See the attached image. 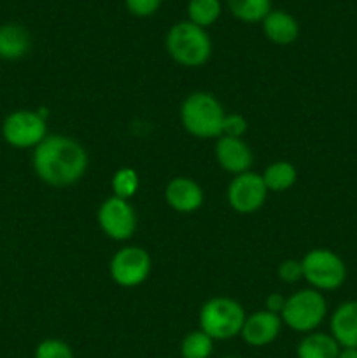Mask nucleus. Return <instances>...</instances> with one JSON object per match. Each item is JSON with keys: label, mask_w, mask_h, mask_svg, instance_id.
Here are the masks:
<instances>
[{"label": "nucleus", "mask_w": 357, "mask_h": 358, "mask_svg": "<svg viewBox=\"0 0 357 358\" xmlns=\"http://www.w3.org/2000/svg\"><path fill=\"white\" fill-rule=\"evenodd\" d=\"M224 108L214 94L205 91L191 93L181 107L182 126L196 138H219L223 136Z\"/></svg>", "instance_id": "nucleus-2"}, {"label": "nucleus", "mask_w": 357, "mask_h": 358, "mask_svg": "<svg viewBox=\"0 0 357 358\" xmlns=\"http://www.w3.org/2000/svg\"><path fill=\"white\" fill-rule=\"evenodd\" d=\"M167 51L175 63L182 66H202L212 55V41L205 28L191 21H178L167 34Z\"/></svg>", "instance_id": "nucleus-3"}, {"label": "nucleus", "mask_w": 357, "mask_h": 358, "mask_svg": "<svg viewBox=\"0 0 357 358\" xmlns=\"http://www.w3.org/2000/svg\"><path fill=\"white\" fill-rule=\"evenodd\" d=\"M163 0H125L126 9L136 17H149L158 13Z\"/></svg>", "instance_id": "nucleus-25"}, {"label": "nucleus", "mask_w": 357, "mask_h": 358, "mask_svg": "<svg viewBox=\"0 0 357 358\" xmlns=\"http://www.w3.org/2000/svg\"><path fill=\"white\" fill-rule=\"evenodd\" d=\"M35 175L52 187L77 184L88 170V154L76 140L63 135H49L34 149Z\"/></svg>", "instance_id": "nucleus-1"}, {"label": "nucleus", "mask_w": 357, "mask_h": 358, "mask_svg": "<svg viewBox=\"0 0 357 358\" xmlns=\"http://www.w3.org/2000/svg\"><path fill=\"white\" fill-rule=\"evenodd\" d=\"M276 273H279V278L284 283H296L303 278V266H301V261L287 259V261H284L279 266V271Z\"/></svg>", "instance_id": "nucleus-26"}, {"label": "nucleus", "mask_w": 357, "mask_h": 358, "mask_svg": "<svg viewBox=\"0 0 357 358\" xmlns=\"http://www.w3.org/2000/svg\"><path fill=\"white\" fill-rule=\"evenodd\" d=\"M245 318V311L238 301L214 297L200 310V329L212 339L226 341L240 334Z\"/></svg>", "instance_id": "nucleus-4"}, {"label": "nucleus", "mask_w": 357, "mask_h": 358, "mask_svg": "<svg viewBox=\"0 0 357 358\" xmlns=\"http://www.w3.org/2000/svg\"><path fill=\"white\" fill-rule=\"evenodd\" d=\"M286 297L280 296V294H270V296L266 297V311L280 315L282 313L284 306H286Z\"/></svg>", "instance_id": "nucleus-27"}, {"label": "nucleus", "mask_w": 357, "mask_h": 358, "mask_svg": "<svg viewBox=\"0 0 357 358\" xmlns=\"http://www.w3.org/2000/svg\"><path fill=\"white\" fill-rule=\"evenodd\" d=\"M214 352V339L205 332L192 331L182 339L181 355L182 358H210Z\"/></svg>", "instance_id": "nucleus-21"}, {"label": "nucleus", "mask_w": 357, "mask_h": 358, "mask_svg": "<svg viewBox=\"0 0 357 358\" xmlns=\"http://www.w3.org/2000/svg\"><path fill=\"white\" fill-rule=\"evenodd\" d=\"M303 278L315 290H336L345 283L346 264L329 248H314L301 259Z\"/></svg>", "instance_id": "nucleus-6"}, {"label": "nucleus", "mask_w": 357, "mask_h": 358, "mask_svg": "<svg viewBox=\"0 0 357 358\" xmlns=\"http://www.w3.org/2000/svg\"><path fill=\"white\" fill-rule=\"evenodd\" d=\"M98 224L108 238L115 241H125L130 240L135 233L136 213L128 199L111 196L98 208Z\"/></svg>", "instance_id": "nucleus-9"}, {"label": "nucleus", "mask_w": 357, "mask_h": 358, "mask_svg": "<svg viewBox=\"0 0 357 358\" xmlns=\"http://www.w3.org/2000/svg\"><path fill=\"white\" fill-rule=\"evenodd\" d=\"M328 315V303L322 292L315 289L298 290L287 297L280 318L282 324L296 332H314Z\"/></svg>", "instance_id": "nucleus-5"}, {"label": "nucleus", "mask_w": 357, "mask_h": 358, "mask_svg": "<svg viewBox=\"0 0 357 358\" xmlns=\"http://www.w3.org/2000/svg\"><path fill=\"white\" fill-rule=\"evenodd\" d=\"M164 199L178 213H192L203 205V191L192 178L175 177L164 189Z\"/></svg>", "instance_id": "nucleus-13"}, {"label": "nucleus", "mask_w": 357, "mask_h": 358, "mask_svg": "<svg viewBox=\"0 0 357 358\" xmlns=\"http://www.w3.org/2000/svg\"><path fill=\"white\" fill-rule=\"evenodd\" d=\"M268 196L262 175L254 171L234 175L233 182L227 187V203L238 213H254L262 208Z\"/></svg>", "instance_id": "nucleus-10"}, {"label": "nucleus", "mask_w": 357, "mask_h": 358, "mask_svg": "<svg viewBox=\"0 0 357 358\" xmlns=\"http://www.w3.org/2000/svg\"><path fill=\"white\" fill-rule=\"evenodd\" d=\"M262 31L273 44L289 45L300 35V24L293 14L286 13V10H272L262 20Z\"/></svg>", "instance_id": "nucleus-15"}, {"label": "nucleus", "mask_w": 357, "mask_h": 358, "mask_svg": "<svg viewBox=\"0 0 357 358\" xmlns=\"http://www.w3.org/2000/svg\"><path fill=\"white\" fill-rule=\"evenodd\" d=\"M248 124L247 119L240 114H226L223 124V136H231V138H241L247 133Z\"/></svg>", "instance_id": "nucleus-24"}, {"label": "nucleus", "mask_w": 357, "mask_h": 358, "mask_svg": "<svg viewBox=\"0 0 357 358\" xmlns=\"http://www.w3.org/2000/svg\"><path fill=\"white\" fill-rule=\"evenodd\" d=\"M262 180L268 191L284 192L293 187L298 180V171L294 164L287 161H275L262 173Z\"/></svg>", "instance_id": "nucleus-18"}, {"label": "nucleus", "mask_w": 357, "mask_h": 358, "mask_svg": "<svg viewBox=\"0 0 357 358\" xmlns=\"http://www.w3.org/2000/svg\"><path fill=\"white\" fill-rule=\"evenodd\" d=\"M108 269H111L112 280L119 287L132 289V287L142 285L149 278L153 259L144 248L125 247L115 252Z\"/></svg>", "instance_id": "nucleus-8"}, {"label": "nucleus", "mask_w": 357, "mask_h": 358, "mask_svg": "<svg viewBox=\"0 0 357 358\" xmlns=\"http://www.w3.org/2000/svg\"><path fill=\"white\" fill-rule=\"evenodd\" d=\"M35 358H74V352L62 339H44L35 348Z\"/></svg>", "instance_id": "nucleus-23"}, {"label": "nucleus", "mask_w": 357, "mask_h": 358, "mask_svg": "<svg viewBox=\"0 0 357 358\" xmlns=\"http://www.w3.org/2000/svg\"><path fill=\"white\" fill-rule=\"evenodd\" d=\"M140 187V178L133 168H119L112 177V192L115 198L130 199L136 194Z\"/></svg>", "instance_id": "nucleus-22"}, {"label": "nucleus", "mask_w": 357, "mask_h": 358, "mask_svg": "<svg viewBox=\"0 0 357 358\" xmlns=\"http://www.w3.org/2000/svg\"><path fill=\"white\" fill-rule=\"evenodd\" d=\"M227 7L244 23H262L272 13V0H227Z\"/></svg>", "instance_id": "nucleus-19"}, {"label": "nucleus", "mask_w": 357, "mask_h": 358, "mask_svg": "<svg viewBox=\"0 0 357 358\" xmlns=\"http://www.w3.org/2000/svg\"><path fill=\"white\" fill-rule=\"evenodd\" d=\"M2 136L10 147L35 149L48 136V124L37 110H14L4 119Z\"/></svg>", "instance_id": "nucleus-7"}, {"label": "nucleus", "mask_w": 357, "mask_h": 358, "mask_svg": "<svg viewBox=\"0 0 357 358\" xmlns=\"http://www.w3.org/2000/svg\"><path fill=\"white\" fill-rule=\"evenodd\" d=\"M340 345L331 334L310 332L298 345V358H338Z\"/></svg>", "instance_id": "nucleus-17"}, {"label": "nucleus", "mask_w": 357, "mask_h": 358, "mask_svg": "<svg viewBox=\"0 0 357 358\" xmlns=\"http://www.w3.org/2000/svg\"><path fill=\"white\" fill-rule=\"evenodd\" d=\"M216 159L224 171L240 175L248 171L252 164V150L241 138L219 136L216 142Z\"/></svg>", "instance_id": "nucleus-12"}, {"label": "nucleus", "mask_w": 357, "mask_h": 358, "mask_svg": "<svg viewBox=\"0 0 357 358\" xmlns=\"http://www.w3.org/2000/svg\"><path fill=\"white\" fill-rule=\"evenodd\" d=\"M282 329V318L280 315L270 313V311H258L245 318L244 327H241V339L248 346L261 348L275 341Z\"/></svg>", "instance_id": "nucleus-11"}, {"label": "nucleus", "mask_w": 357, "mask_h": 358, "mask_svg": "<svg viewBox=\"0 0 357 358\" xmlns=\"http://www.w3.org/2000/svg\"><path fill=\"white\" fill-rule=\"evenodd\" d=\"M226 358H238V357H226Z\"/></svg>", "instance_id": "nucleus-29"}, {"label": "nucleus", "mask_w": 357, "mask_h": 358, "mask_svg": "<svg viewBox=\"0 0 357 358\" xmlns=\"http://www.w3.org/2000/svg\"><path fill=\"white\" fill-rule=\"evenodd\" d=\"M30 34L24 27L18 23H7L0 27V58L21 59L30 51Z\"/></svg>", "instance_id": "nucleus-16"}, {"label": "nucleus", "mask_w": 357, "mask_h": 358, "mask_svg": "<svg viewBox=\"0 0 357 358\" xmlns=\"http://www.w3.org/2000/svg\"><path fill=\"white\" fill-rule=\"evenodd\" d=\"M223 13L220 0H189L188 2V21L196 27H212Z\"/></svg>", "instance_id": "nucleus-20"}, {"label": "nucleus", "mask_w": 357, "mask_h": 358, "mask_svg": "<svg viewBox=\"0 0 357 358\" xmlns=\"http://www.w3.org/2000/svg\"><path fill=\"white\" fill-rule=\"evenodd\" d=\"M329 327L340 348L357 350V301H345L340 304L332 313Z\"/></svg>", "instance_id": "nucleus-14"}, {"label": "nucleus", "mask_w": 357, "mask_h": 358, "mask_svg": "<svg viewBox=\"0 0 357 358\" xmlns=\"http://www.w3.org/2000/svg\"><path fill=\"white\" fill-rule=\"evenodd\" d=\"M338 358H357V350L356 348H342L340 350Z\"/></svg>", "instance_id": "nucleus-28"}]
</instances>
